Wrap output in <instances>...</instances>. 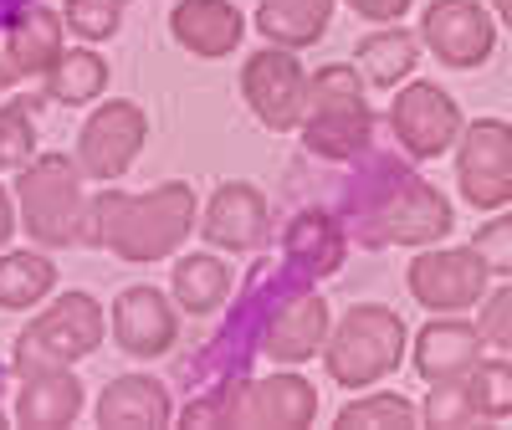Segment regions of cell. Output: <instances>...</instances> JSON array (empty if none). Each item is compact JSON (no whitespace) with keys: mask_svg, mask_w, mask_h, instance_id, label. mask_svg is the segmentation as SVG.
<instances>
[{"mask_svg":"<svg viewBox=\"0 0 512 430\" xmlns=\"http://www.w3.org/2000/svg\"><path fill=\"white\" fill-rule=\"evenodd\" d=\"M26 6H31V0H0V26H11Z\"/></svg>","mask_w":512,"mask_h":430,"instance_id":"cell-1","label":"cell"}]
</instances>
